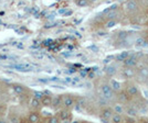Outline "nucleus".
Segmentation results:
<instances>
[{
  "label": "nucleus",
  "mask_w": 148,
  "mask_h": 123,
  "mask_svg": "<svg viewBox=\"0 0 148 123\" xmlns=\"http://www.w3.org/2000/svg\"><path fill=\"white\" fill-rule=\"evenodd\" d=\"M62 105H63L64 109L72 110L75 107V99H74L73 96L70 95V93L62 95Z\"/></svg>",
  "instance_id": "nucleus-2"
},
{
  "label": "nucleus",
  "mask_w": 148,
  "mask_h": 123,
  "mask_svg": "<svg viewBox=\"0 0 148 123\" xmlns=\"http://www.w3.org/2000/svg\"><path fill=\"white\" fill-rule=\"evenodd\" d=\"M90 1H96V0H90Z\"/></svg>",
  "instance_id": "nucleus-28"
},
{
  "label": "nucleus",
  "mask_w": 148,
  "mask_h": 123,
  "mask_svg": "<svg viewBox=\"0 0 148 123\" xmlns=\"http://www.w3.org/2000/svg\"><path fill=\"white\" fill-rule=\"evenodd\" d=\"M112 122L114 123H118V122H123V117H122V114L121 113H114L113 114V117L111 119Z\"/></svg>",
  "instance_id": "nucleus-20"
},
{
  "label": "nucleus",
  "mask_w": 148,
  "mask_h": 123,
  "mask_svg": "<svg viewBox=\"0 0 148 123\" xmlns=\"http://www.w3.org/2000/svg\"><path fill=\"white\" fill-rule=\"evenodd\" d=\"M114 90L110 84H102L99 86V93H101V97L105 98L106 100H111L114 96Z\"/></svg>",
  "instance_id": "nucleus-1"
},
{
  "label": "nucleus",
  "mask_w": 148,
  "mask_h": 123,
  "mask_svg": "<svg viewBox=\"0 0 148 123\" xmlns=\"http://www.w3.org/2000/svg\"><path fill=\"white\" fill-rule=\"evenodd\" d=\"M40 120H41V114H40V112H38L37 110H33V111H31V112H29V114L25 118V121L31 122V123L40 122Z\"/></svg>",
  "instance_id": "nucleus-5"
},
{
  "label": "nucleus",
  "mask_w": 148,
  "mask_h": 123,
  "mask_svg": "<svg viewBox=\"0 0 148 123\" xmlns=\"http://www.w3.org/2000/svg\"><path fill=\"white\" fill-rule=\"evenodd\" d=\"M135 45L137 47H146L148 45V42H147V40H145L144 37H138V39L136 40Z\"/></svg>",
  "instance_id": "nucleus-17"
},
{
  "label": "nucleus",
  "mask_w": 148,
  "mask_h": 123,
  "mask_svg": "<svg viewBox=\"0 0 148 123\" xmlns=\"http://www.w3.org/2000/svg\"><path fill=\"white\" fill-rule=\"evenodd\" d=\"M116 24H117V21L114 18L108 19V20L106 21V23H105V28H106V29H112V28H114Z\"/></svg>",
  "instance_id": "nucleus-19"
},
{
  "label": "nucleus",
  "mask_w": 148,
  "mask_h": 123,
  "mask_svg": "<svg viewBox=\"0 0 148 123\" xmlns=\"http://www.w3.org/2000/svg\"><path fill=\"white\" fill-rule=\"evenodd\" d=\"M118 99H119V101H121L122 103H125V102H127V101H128L130 97H128V95H127L126 91H125V92H122V93L118 96Z\"/></svg>",
  "instance_id": "nucleus-24"
},
{
  "label": "nucleus",
  "mask_w": 148,
  "mask_h": 123,
  "mask_svg": "<svg viewBox=\"0 0 148 123\" xmlns=\"http://www.w3.org/2000/svg\"><path fill=\"white\" fill-rule=\"evenodd\" d=\"M137 74L139 75L142 78H148V67H140L138 69V72H137Z\"/></svg>",
  "instance_id": "nucleus-18"
},
{
  "label": "nucleus",
  "mask_w": 148,
  "mask_h": 123,
  "mask_svg": "<svg viewBox=\"0 0 148 123\" xmlns=\"http://www.w3.org/2000/svg\"><path fill=\"white\" fill-rule=\"evenodd\" d=\"M125 112L130 116V117H136L137 116V109H136L135 107H133V105H128V107H126L125 108Z\"/></svg>",
  "instance_id": "nucleus-16"
},
{
  "label": "nucleus",
  "mask_w": 148,
  "mask_h": 123,
  "mask_svg": "<svg viewBox=\"0 0 148 123\" xmlns=\"http://www.w3.org/2000/svg\"><path fill=\"white\" fill-rule=\"evenodd\" d=\"M45 121L49 123H56V122H60V119H59V117L58 116H50V117H48L47 119H45Z\"/></svg>",
  "instance_id": "nucleus-26"
},
{
  "label": "nucleus",
  "mask_w": 148,
  "mask_h": 123,
  "mask_svg": "<svg viewBox=\"0 0 148 123\" xmlns=\"http://www.w3.org/2000/svg\"><path fill=\"white\" fill-rule=\"evenodd\" d=\"M125 9L128 13H133L138 10V2L136 0H127L125 3Z\"/></svg>",
  "instance_id": "nucleus-7"
},
{
  "label": "nucleus",
  "mask_w": 148,
  "mask_h": 123,
  "mask_svg": "<svg viewBox=\"0 0 148 123\" xmlns=\"http://www.w3.org/2000/svg\"><path fill=\"white\" fill-rule=\"evenodd\" d=\"M130 56V52H123V53H121V54H118L117 55V61H122V62H124L126 58H128Z\"/></svg>",
  "instance_id": "nucleus-23"
},
{
  "label": "nucleus",
  "mask_w": 148,
  "mask_h": 123,
  "mask_svg": "<svg viewBox=\"0 0 148 123\" xmlns=\"http://www.w3.org/2000/svg\"><path fill=\"white\" fill-rule=\"evenodd\" d=\"M125 67H135L136 64H137V57L135 55H130L128 58H126L123 62Z\"/></svg>",
  "instance_id": "nucleus-11"
},
{
  "label": "nucleus",
  "mask_w": 148,
  "mask_h": 123,
  "mask_svg": "<svg viewBox=\"0 0 148 123\" xmlns=\"http://www.w3.org/2000/svg\"><path fill=\"white\" fill-rule=\"evenodd\" d=\"M52 99H53V96L50 93V92H45L43 96V98L41 99V103H42V107H51L52 105Z\"/></svg>",
  "instance_id": "nucleus-10"
},
{
  "label": "nucleus",
  "mask_w": 148,
  "mask_h": 123,
  "mask_svg": "<svg viewBox=\"0 0 148 123\" xmlns=\"http://www.w3.org/2000/svg\"><path fill=\"white\" fill-rule=\"evenodd\" d=\"M136 70L134 69V67H126V69H124L123 70V76L125 78H133V77H135L136 76Z\"/></svg>",
  "instance_id": "nucleus-13"
},
{
  "label": "nucleus",
  "mask_w": 148,
  "mask_h": 123,
  "mask_svg": "<svg viewBox=\"0 0 148 123\" xmlns=\"http://www.w3.org/2000/svg\"><path fill=\"white\" fill-rule=\"evenodd\" d=\"M84 105H85V100L83 98H79L75 100V108L76 109H82V108H84Z\"/></svg>",
  "instance_id": "nucleus-21"
},
{
  "label": "nucleus",
  "mask_w": 148,
  "mask_h": 123,
  "mask_svg": "<svg viewBox=\"0 0 148 123\" xmlns=\"http://www.w3.org/2000/svg\"><path fill=\"white\" fill-rule=\"evenodd\" d=\"M147 42H148V40H147Z\"/></svg>",
  "instance_id": "nucleus-29"
},
{
  "label": "nucleus",
  "mask_w": 148,
  "mask_h": 123,
  "mask_svg": "<svg viewBox=\"0 0 148 123\" xmlns=\"http://www.w3.org/2000/svg\"><path fill=\"white\" fill-rule=\"evenodd\" d=\"M71 110H68V109H62V110L59 111V113L56 114L59 119H60V121H70L71 120Z\"/></svg>",
  "instance_id": "nucleus-8"
},
{
  "label": "nucleus",
  "mask_w": 148,
  "mask_h": 123,
  "mask_svg": "<svg viewBox=\"0 0 148 123\" xmlns=\"http://www.w3.org/2000/svg\"><path fill=\"white\" fill-rule=\"evenodd\" d=\"M105 73L108 75V76H114L115 73H116V68L114 67V66H112V65L106 66V68H105Z\"/></svg>",
  "instance_id": "nucleus-22"
},
{
  "label": "nucleus",
  "mask_w": 148,
  "mask_h": 123,
  "mask_svg": "<svg viewBox=\"0 0 148 123\" xmlns=\"http://www.w3.org/2000/svg\"><path fill=\"white\" fill-rule=\"evenodd\" d=\"M125 91L128 95L130 98H135V97H137L139 95V89L134 84H128L126 86V88H125Z\"/></svg>",
  "instance_id": "nucleus-4"
},
{
  "label": "nucleus",
  "mask_w": 148,
  "mask_h": 123,
  "mask_svg": "<svg viewBox=\"0 0 148 123\" xmlns=\"http://www.w3.org/2000/svg\"><path fill=\"white\" fill-rule=\"evenodd\" d=\"M12 89L13 91H14V93L18 95V96H25V93L28 92L27 87L25 85H22V84H18V82L12 84Z\"/></svg>",
  "instance_id": "nucleus-6"
},
{
  "label": "nucleus",
  "mask_w": 148,
  "mask_h": 123,
  "mask_svg": "<svg viewBox=\"0 0 148 123\" xmlns=\"http://www.w3.org/2000/svg\"><path fill=\"white\" fill-rule=\"evenodd\" d=\"M51 107H52L54 110H59L60 108H63V105H62V95H56V96L53 97Z\"/></svg>",
  "instance_id": "nucleus-9"
},
{
  "label": "nucleus",
  "mask_w": 148,
  "mask_h": 123,
  "mask_svg": "<svg viewBox=\"0 0 148 123\" xmlns=\"http://www.w3.org/2000/svg\"><path fill=\"white\" fill-rule=\"evenodd\" d=\"M90 0H75V3H76V6L79 7H87L88 5H90Z\"/></svg>",
  "instance_id": "nucleus-25"
},
{
  "label": "nucleus",
  "mask_w": 148,
  "mask_h": 123,
  "mask_svg": "<svg viewBox=\"0 0 148 123\" xmlns=\"http://www.w3.org/2000/svg\"><path fill=\"white\" fill-rule=\"evenodd\" d=\"M110 85L112 86V88H113V90L115 92H118L121 89H122V84L118 81V80L116 79H112L111 82H110Z\"/></svg>",
  "instance_id": "nucleus-14"
},
{
  "label": "nucleus",
  "mask_w": 148,
  "mask_h": 123,
  "mask_svg": "<svg viewBox=\"0 0 148 123\" xmlns=\"http://www.w3.org/2000/svg\"><path fill=\"white\" fill-rule=\"evenodd\" d=\"M114 113H115V112L113 110V108H111V107H105V108H103V109L101 110V112H99V119H101L102 121H104V122L111 121V119Z\"/></svg>",
  "instance_id": "nucleus-3"
},
{
  "label": "nucleus",
  "mask_w": 148,
  "mask_h": 123,
  "mask_svg": "<svg viewBox=\"0 0 148 123\" xmlns=\"http://www.w3.org/2000/svg\"><path fill=\"white\" fill-rule=\"evenodd\" d=\"M29 105H30V108L32 110H39L40 107L42 105V103H41V100L40 99L36 98V97H32Z\"/></svg>",
  "instance_id": "nucleus-12"
},
{
  "label": "nucleus",
  "mask_w": 148,
  "mask_h": 123,
  "mask_svg": "<svg viewBox=\"0 0 148 123\" xmlns=\"http://www.w3.org/2000/svg\"><path fill=\"white\" fill-rule=\"evenodd\" d=\"M33 95H34L33 97H36V98H38V99H40V100H41V99L43 98L44 92H41V91H34V92H33Z\"/></svg>",
  "instance_id": "nucleus-27"
},
{
  "label": "nucleus",
  "mask_w": 148,
  "mask_h": 123,
  "mask_svg": "<svg viewBox=\"0 0 148 123\" xmlns=\"http://www.w3.org/2000/svg\"><path fill=\"white\" fill-rule=\"evenodd\" d=\"M113 110L115 113H124L125 112V107L122 102H118V103H115V105H113Z\"/></svg>",
  "instance_id": "nucleus-15"
}]
</instances>
